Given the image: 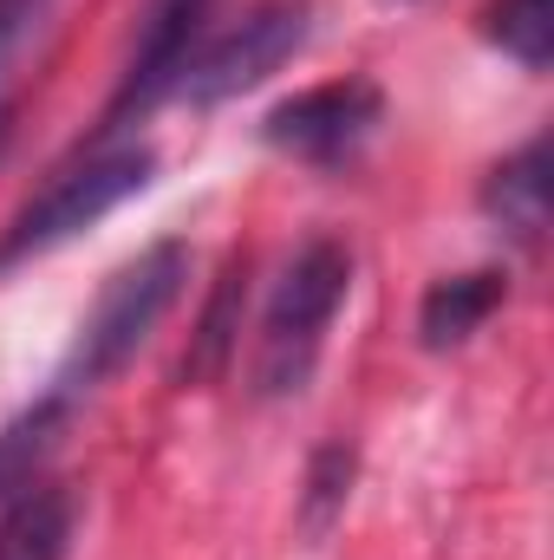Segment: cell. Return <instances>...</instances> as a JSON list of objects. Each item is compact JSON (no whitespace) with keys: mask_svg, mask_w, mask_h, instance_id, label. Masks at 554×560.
<instances>
[{"mask_svg":"<svg viewBox=\"0 0 554 560\" xmlns=\"http://www.w3.org/2000/svg\"><path fill=\"white\" fill-rule=\"evenodd\" d=\"M150 170H157V150L138 138H112L79 150L72 163H59L20 209L13 222L0 229V268H20V261H39L53 248H66L72 235L99 229L112 209H125L131 196L150 189Z\"/></svg>","mask_w":554,"mask_h":560,"instance_id":"6da1fadb","label":"cell"},{"mask_svg":"<svg viewBox=\"0 0 554 560\" xmlns=\"http://www.w3.org/2000/svg\"><path fill=\"white\" fill-rule=\"evenodd\" d=\"M183 280H189V248L183 242H157V248H143L138 261H125L118 275L99 287V300H92V313H85V326L72 339V359H66L53 398L72 405V398L99 392L105 378H118L143 352V339L163 326V313L176 306Z\"/></svg>","mask_w":554,"mask_h":560,"instance_id":"7a4b0ae2","label":"cell"},{"mask_svg":"<svg viewBox=\"0 0 554 560\" xmlns=\"http://www.w3.org/2000/svg\"><path fill=\"white\" fill-rule=\"evenodd\" d=\"M346 293H353V255L333 235H313L268 293L262 339H255V398H293L313 378Z\"/></svg>","mask_w":554,"mask_h":560,"instance_id":"3957f363","label":"cell"},{"mask_svg":"<svg viewBox=\"0 0 554 560\" xmlns=\"http://www.w3.org/2000/svg\"><path fill=\"white\" fill-rule=\"evenodd\" d=\"M307 26H313V7L307 0H255L229 26H203V39L189 46L170 98L229 105V98L255 92L262 79H275L280 66L307 46Z\"/></svg>","mask_w":554,"mask_h":560,"instance_id":"277c9868","label":"cell"},{"mask_svg":"<svg viewBox=\"0 0 554 560\" xmlns=\"http://www.w3.org/2000/svg\"><path fill=\"white\" fill-rule=\"evenodd\" d=\"M379 125H385L379 85L372 79H333V85H313L300 98H280L262 118V138H268V150L307 163V170H346L372 143Z\"/></svg>","mask_w":554,"mask_h":560,"instance_id":"5b68a950","label":"cell"},{"mask_svg":"<svg viewBox=\"0 0 554 560\" xmlns=\"http://www.w3.org/2000/svg\"><path fill=\"white\" fill-rule=\"evenodd\" d=\"M209 7H216V0H143L138 46H131L125 79H118V98H112V112H105V131L143 118L157 98L176 92L183 59H189V46H196L203 26H209Z\"/></svg>","mask_w":554,"mask_h":560,"instance_id":"8992f818","label":"cell"},{"mask_svg":"<svg viewBox=\"0 0 554 560\" xmlns=\"http://www.w3.org/2000/svg\"><path fill=\"white\" fill-rule=\"evenodd\" d=\"M483 215L509 235V242H522V248H542V235H549V143H522L509 163H496L489 170V183H483Z\"/></svg>","mask_w":554,"mask_h":560,"instance_id":"52a82bcc","label":"cell"},{"mask_svg":"<svg viewBox=\"0 0 554 560\" xmlns=\"http://www.w3.org/2000/svg\"><path fill=\"white\" fill-rule=\"evenodd\" d=\"M72 548V495L59 482L26 476L0 502V560H66Z\"/></svg>","mask_w":554,"mask_h":560,"instance_id":"ba28073f","label":"cell"},{"mask_svg":"<svg viewBox=\"0 0 554 560\" xmlns=\"http://www.w3.org/2000/svg\"><path fill=\"white\" fill-rule=\"evenodd\" d=\"M503 275L496 268H476V275H457V280H437L430 293H424V306H417V332H424V346L430 352H443V346H463L496 306H503Z\"/></svg>","mask_w":554,"mask_h":560,"instance_id":"9c48e42d","label":"cell"},{"mask_svg":"<svg viewBox=\"0 0 554 560\" xmlns=\"http://www.w3.org/2000/svg\"><path fill=\"white\" fill-rule=\"evenodd\" d=\"M483 33H489V39H496L516 66L549 72V52H554V0H496Z\"/></svg>","mask_w":554,"mask_h":560,"instance_id":"30bf717a","label":"cell"},{"mask_svg":"<svg viewBox=\"0 0 554 560\" xmlns=\"http://www.w3.org/2000/svg\"><path fill=\"white\" fill-rule=\"evenodd\" d=\"M59 418H66V398H46V405H33L20 423H7V430H0V502L33 476V463L46 456V443H53Z\"/></svg>","mask_w":554,"mask_h":560,"instance_id":"8fae6325","label":"cell"},{"mask_svg":"<svg viewBox=\"0 0 554 560\" xmlns=\"http://www.w3.org/2000/svg\"><path fill=\"white\" fill-rule=\"evenodd\" d=\"M346 495H353V450H346V443H326V450L313 456V469H307V495H300L307 535H326L333 515L346 509Z\"/></svg>","mask_w":554,"mask_h":560,"instance_id":"7c38bea8","label":"cell"},{"mask_svg":"<svg viewBox=\"0 0 554 560\" xmlns=\"http://www.w3.org/2000/svg\"><path fill=\"white\" fill-rule=\"evenodd\" d=\"M46 13H53V0H0V112H7V85H13L20 59L33 52Z\"/></svg>","mask_w":554,"mask_h":560,"instance_id":"4fadbf2b","label":"cell"},{"mask_svg":"<svg viewBox=\"0 0 554 560\" xmlns=\"http://www.w3.org/2000/svg\"><path fill=\"white\" fill-rule=\"evenodd\" d=\"M235 287H242V268H229L222 293H216V300H209V313H203V339H196V359L183 365L189 378H216V372L229 365V346H235V332H229V313H235Z\"/></svg>","mask_w":554,"mask_h":560,"instance_id":"5bb4252c","label":"cell"},{"mask_svg":"<svg viewBox=\"0 0 554 560\" xmlns=\"http://www.w3.org/2000/svg\"><path fill=\"white\" fill-rule=\"evenodd\" d=\"M0 143H7V112H0Z\"/></svg>","mask_w":554,"mask_h":560,"instance_id":"9a60e30c","label":"cell"}]
</instances>
